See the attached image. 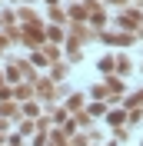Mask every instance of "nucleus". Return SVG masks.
Instances as JSON below:
<instances>
[{
  "label": "nucleus",
  "mask_w": 143,
  "mask_h": 146,
  "mask_svg": "<svg viewBox=\"0 0 143 146\" xmlns=\"http://www.w3.org/2000/svg\"><path fill=\"white\" fill-rule=\"evenodd\" d=\"M100 40H103V43H110V46H130V43H136L133 33H126V30H120V33H103Z\"/></svg>",
  "instance_id": "nucleus-1"
},
{
  "label": "nucleus",
  "mask_w": 143,
  "mask_h": 146,
  "mask_svg": "<svg viewBox=\"0 0 143 146\" xmlns=\"http://www.w3.org/2000/svg\"><path fill=\"white\" fill-rule=\"evenodd\" d=\"M120 27H126V30H136L140 27V10H123V17L116 20Z\"/></svg>",
  "instance_id": "nucleus-2"
},
{
  "label": "nucleus",
  "mask_w": 143,
  "mask_h": 146,
  "mask_svg": "<svg viewBox=\"0 0 143 146\" xmlns=\"http://www.w3.org/2000/svg\"><path fill=\"white\" fill-rule=\"evenodd\" d=\"M107 123L113 129H120V123H126V113H123V110H110V113H107Z\"/></svg>",
  "instance_id": "nucleus-3"
},
{
  "label": "nucleus",
  "mask_w": 143,
  "mask_h": 146,
  "mask_svg": "<svg viewBox=\"0 0 143 146\" xmlns=\"http://www.w3.org/2000/svg\"><path fill=\"white\" fill-rule=\"evenodd\" d=\"M126 106H130V110H140L143 106V90H136L133 96H126Z\"/></svg>",
  "instance_id": "nucleus-4"
},
{
  "label": "nucleus",
  "mask_w": 143,
  "mask_h": 146,
  "mask_svg": "<svg viewBox=\"0 0 143 146\" xmlns=\"http://www.w3.org/2000/svg\"><path fill=\"white\" fill-rule=\"evenodd\" d=\"M100 73H113V56H103L100 60Z\"/></svg>",
  "instance_id": "nucleus-5"
},
{
  "label": "nucleus",
  "mask_w": 143,
  "mask_h": 146,
  "mask_svg": "<svg viewBox=\"0 0 143 146\" xmlns=\"http://www.w3.org/2000/svg\"><path fill=\"white\" fill-rule=\"evenodd\" d=\"M83 106V96H70V103H67V113H70V110H80Z\"/></svg>",
  "instance_id": "nucleus-6"
},
{
  "label": "nucleus",
  "mask_w": 143,
  "mask_h": 146,
  "mask_svg": "<svg viewBox=\"0 0 143 146\" xmlns=\"http://www.w3.org/2000/svg\"><path fill=\"white\" fill-rule=\"evenodd\" d=\"M103 113H107V106H103V103H97V106H90V116H103Z\"/></svg>",
  "instance_id": "nucleus-7"
},
{
  "label": "nucleus",
  "mask_w": 143,
  "mask_h": 146,
  "mask_svg": "<svg viewBox=\"0 0 143 146\" xmlns=\"http://www.w3.org/2000/svg\"><path fill=\"white\" fill-rule=\"evenodd\" d=\"M73 146H87V139H83V136H77V139H73Z\"/></svg>",
  "instance_id": "nucleus-8"
},
{
  "label": "nucleus",
  "mask_w": 143,
  "mask_h": 146,
  "mask_svg": "<svg viewBox=\"0 0 143 146\" xmlns=\"http://www.w3.org/2000/svg\"><path fill=\"white\" fill-rule=\"evenodd\" d=\"M107 146H116V143H107Z\"/></svg>",
  "instance_id": "nucleus-9"
},
{
  "label": "nucleus",
  "mask_w": 143,
  "mask_h": 146,
  "mask_svg": "<svg viewBox=\"0 0 143 146\" xmlns=\"http://www.w3.org/2000/svg\"><path fill=\"white\" fill-rule=\"evenodd\" d=\"M140 70H143V66H140Z\"/></svg>",
  "instance_id": "nucleus-10"
}]
</instances>
